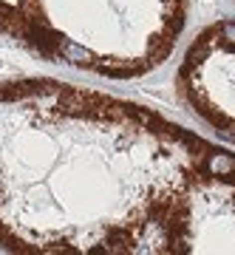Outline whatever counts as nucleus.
Returning a JSON list of instances; mask_svg holds the SVG:
<instances>
[{"instance_id": "obj_3", "label": "nucleus", "mask_w": 235, "mask_h": 255, "mask_svg": "<svg viewBox=\"0 0 235 255\" xmlns=\"http://www.w3.org/2000/svg\"><path fill=\"white\" fill-rule=\"evenodd\" d=\"M184 102L204 125L235 145V23L218 20L190 43L179 68Z\"/></svg>"}, {"instance_id": "obj_1", "label": "nucleus", "mask_w": 235, "mask_h": 255, "mask_svg": "<svg viewBox=\"0 0 235 255\" xmlns=\"http://www.w3.org/2000/svg\"><path fill=\"white\" fill-rule=\"evenodd\" d=\"M0 244L40 255L235 253V153L111 94L0 82Z\"/></svg>"}, {"instance_id": "obj_2", "label": "nucleus", "mask_w": 235, "mask_h": 255, "mask_svg": "<svg viewBox=\"0 0 235 255\" xmlns=\"http://www.w3.org/2000/svg\"><path fill=\"white\" fill-rule=\"evenodd\" d=\"M187 0H0V34L48 63L133 80L173 54Z\"/></svg>"}]
</instances>
